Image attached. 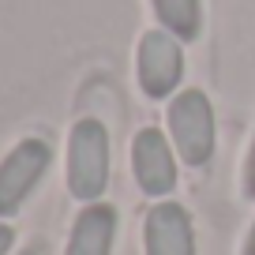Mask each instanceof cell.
<instances>
[{
	"mask_svg": "<svg viewBox=\"0 0 255 255\" xmlns=\"http://www.w3.org/2000/svg\"><path fill=\"white\" fill-rule=\"evenodd\" d=\"M131 169L135 180L143 188V195L161 199L176 188V158H173V143L161 135L158 128H143L131 143Z\"/></svg>",
	"mask_w": 255,
	"mask_h": 255,
	"instance_id": "cell-5",
	"label": "cell"
},
{
	"mask_svg": "<svg viewBox=\"0 0 255 255\" xmlns=\"http://www.w3.org/2000/svg\"><path fill=\"white\" fill-rule=\"evenodd\" d=\"M135 75L139 90L154 102L169 98L184 79V45L169 30H146L135 49Z\"/></svg>",
	"mask_w": 255,
	"mask_h": 255,
	"instance_id": "cell-3",
	"label": "cell"
},
{
	"mask_svg": "<svg viewBox=\"0 0 255 255\" xmlns=\"http://www.w3.org/2000/svg\"><path fill=\"white\" fill-rule=\"evenodd\" d=\"M23 255H38V252H23Z\"/></svg>",
	"mask_w": 255,
	"mask_h": 255,
	"instance_id": "cell-12",
	"label": "cell"
},
{
	"mask_svg": "<svg viewBox=\"0 0 255 255\" xmlns=\"http://www.w3.org/2000/svg\"><path fill=\"white\" fill-rule=\"evenodd\" d=\"M113 237H117V210L105 203H87V210L72 225L68 255H109Z\"/></svg>",
	"mask_w": 255,
	"mask_h": 255,
	"instance_id": "cell-7",
	"label": "cell"
},
{
	"mask_svg": "<svg viewBox=\"0 0 255 255\" xmlns=\"http://www.w3.org/2000/svg\"><path fill=\"white\" fill-rule=\"evenodd\" d=\"M161 30L180 41H195L203 34V0H150Z\"/></svg>",
	"mask_w": 255,
	"mask_h": 255,
	"instance_id": "cell-8",
	"label": "cell"
},
{
	"mask_svg": "<svg viewBox=\"0 0 255 255\" xmlns=\"http://www.w3.org/2000/svg\"><path fill=\"white\" fill-rule=\"evenodd\" d=\"M49 161H53V150L45 139H23L11 146V154L0 161V218L15 214L26 203V195L45 176Z\"/></svg>",
	"mask_w": 255,
	"mask_h": 255,
	"instance_id": "cell-4",
	"label": "cell"
},
{
	"mask_svg": "<svg viewBox=\"0 0 255 255\" xmlns=\"http://www.w3.org/2000/svg\"><path fill=\"white\" fill-rule=\"evenodd\" d=\"M68 188L79 203H98L109 188V131L102 120H79L68 135Z\"/></svg>",
	"mask_w": 255,
	"mask_h": 255,
	"instance_id": "cell-1",
	"label": "cell"
},
{
	"mask_svg": "<svg viewBox=\"0 0 255 255\" xmlns=\"http://www.w3.org/2000/svg\"><path fill=\"white\" fill-rule=\"evenodd\" d=\"M165 124L184 165H207L214 158V105L203 90H180L165 109Z\"/></svg>",
	"mask_w": 255,
	"mask_h": 255,
	"instance_id": "cell-2",
	"label": "cell"
},
{
	"mask_svg": "<svg viewBox=\"0 0 255 255\" xmlns=\"http://www.w3.org/2000/svg\"><path fill=\"white\" fill-rule=\"evenodd\" d=\"M146 255H195V229L180 203H158L143 222Z\"/></svg>",
	"mask_w": 255,
	"mask_h": 255,
	"instance_id": "cell-6",
	"label": "cell"
},
{
	"mask_svg": "<svg viewBox=\"0 0 255 255\" xmlns=\"http://www.w3.org/2000/svg\"><path fill=\"white\" fill-rule=\"evenodd\" d=\"M11 240H15V233H11V225H8V222H0V255H8Z\"/></svg>",
	"mask_w": 255,
	"mask_h": 255,
	"instance_id": "cell-10",
	"label": "cell"
},
{
	"mask_svg": "<svg viewBox=\"0 0 255 255\" xmlns=\"http://www.w3.org/2000/svg\"><path fill=\"white\" fill-rule=\"evenodd\" d=\"M244 255H255V222H252V233H248V244H244Z\"/></svg>",
	"mask_w": 255,
	"mask_h": 255,
	"instance_id": "cell-11",
	"label": "cell"
},
{
	"mask_svg": "<svg viewBox=\"0 0 255 255\" xmlns=\"http://www.w3.org/2000/svg\"><path fill=\"white\" fill-rule=\"evenodd\" d=\"M244 195L255 199V139H252V150H248V161H244Z\"/></svg>",
	"mask_w": 255,
	"mask_h": 255,
	"instance_id": "cell-9",
	"label": "cell"
}]
</instances>
